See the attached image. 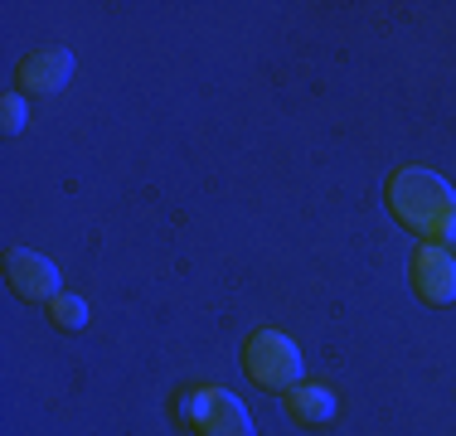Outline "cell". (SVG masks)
Segmentation results:
<instances>
[{"label":"cell","instance_id":"obj_6","mask_svg":"<svg viewBox=\"0 0 456 436\" xmlns=\"http://www.w3.org/2000/svg\"><path fill=\"white\" fill-rule=\"evenodd\" d=\"M69 78H73V53L69 49H35V53H25L20 69H15V83L25 87V93H39V97L69 87Z\"/></svg>","mask_w":456,"mask_h":436},{"label":"cell","instance_id":"obj_9","mask_svg":"<svg viewBox=\"0 0 456 436\" xmlns=\"http://www.w3.org/2000/svg\"><path fill=\"white\" fill-rule=\"evenodd\" d=\"M0 122H5L10 136H15V131H25V122H29L25 93H5V102H0Z\"/></svg>","mask_w":456,"mask_h":436},{"label":"cell","instance_id":"obj_2","mask_svg":"<svg viewBox=\"0 0 456 436\" xmlns=\"http://www.w3.org/2000/svg\"><path fill=\"white\" fill-rule=\"evenodd\" d=\"M175 422L194 436H253L243 398H233L219 384H194L175 392Z\"/></svg>","mask_w":456,"mask_h":436},{"label":"cell","instance_id":"obj_8","mask_svg":"<svg viewBox=\"0 0 456 436\" xmlns=\"http://www.w3.org/2000/svg\"><path fill=\"white\" fill-rule=\"evenodd\" d=\"M49 320L59 325V330L78 335L83 325H88V301H83V296H63V291H59V296L49 301Z\"/></svg>","mask_w":456,"mask_h":436},{"label":"cell","instance_id":"obj_7","mask_svg":"<svg viewBox=\"0 0 456 436\" xmlns=\"http://www.w3.org/2000/svg\"><path fill=\"white\" fill-rule=\"evenodd\" d=\"M335 408H340V398L325 384H297L287 392V417L297 422V427H330Z\"/></svg>","mask_w":456,"mask_h":436},{"label":"cell","instance_id":"obj_3","mask_svg":"<svg viewBox=\"0 0 456 436\" xmlns=\"http://www.w3.org/2000/svg\"><path fill=\"white\" fill-rule=\"evenodd\" d=\"M243 368L257 388L267 392H291L301 384V349L281 330H253L243 344Z\"/></svg>","mask_w":456,"mask_h":436},{"label":"cell","instance_id":"obj_1","mask_svg":"<svg viewBox=\"0 0 456 436\" xmlns=\"http://www.w3.org/2000/svg\"><path fill=\"white\" fill-rule=\"evenodd\" d=\"M388 209H394V218L408 228V233L428 238V243H442V233L456 223V190L442 174L432 170H394L388 174Z\"/></svg>","mask_w":456,"mask_h":436},{"label":"cell","instance_id":"obj_10","mask_svg":"<svg viewBox=\"0 0 456 436\" xmlns=\"http://www.w3.org/2000/svg\"><path fill=\"white\" fill-rule=\"evenodd\" d=\"M442 243H452V247H456V223L447 228V233H442Z\"/></svg>","mask_w":456,"mask_h":436},{"label":"cell","instance_id":"obj_5","mask_svg":"<svg viewBox=\"0 0 456 436\" xmlns=\"http://www.w3.org/2000/svg\"><path fill=\"white\" fill-rule=\"evenodd\" d=\"M5 281L20 301H53L59 296V267L45 253H29V247H10L5 253Z\"/></svg>","mask_w":456,"mask_h":436},{"label":"cell","instance_id":"obj_4","mask_svg":"<svg viewBox=\"0 0 456 436\" xmlns=\"http://www.w3.org/2000/svg\"><path fill=\"white\" fill-rule=\"evenodd\" d=\"M408 277H412L418 301H428V305H452L456 301V257L447 247L422 243L408 262Z\"/></svg>","mask_w":456,"mask_h":436}]
</instances>
